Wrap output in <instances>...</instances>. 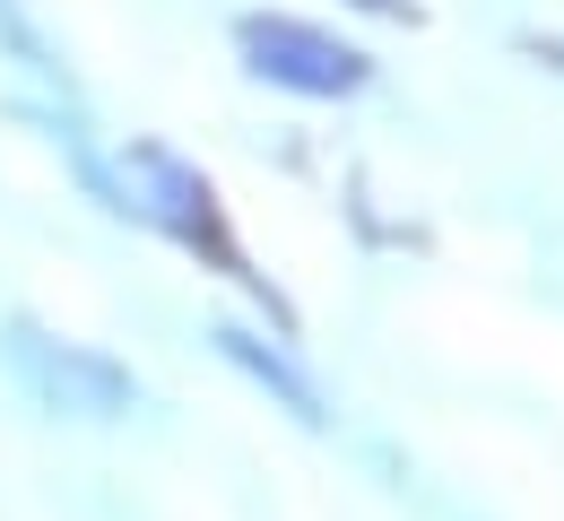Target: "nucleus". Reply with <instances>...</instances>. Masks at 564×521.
Instances as JSON below:
<instances>
[{"label":"nucleus","mask_w":564,"mask_h":521,"mask_svg":"<svg viewBox=\"0 0 564 521\" xmlns=\"http://www.w3.org/2000/svg\"><path fill=\"white\" fill-rule=\"evenodd\" d=\"M9 366L35 382L44 409H70V417H122V409L140 400V382L113 366V357L70 348V339H44V330H26V322H9Z\"/></svg>","instance_id":"obj_3"},{"label":"nucleus","mask_w":564,"mask_h":521,"mask_svg":"<svg viewBox=\"0 0 564 521\" xmlns=\"http://www.w3.org/2000/svg\"><path fill=\"white\" fill-rule=\"evenodd\" d=\"M217 348H226V357H235V366L252 373V382H261V391H270V400H279L286 417H295V426H322V391H313V382H304V373L286 366L279 348H261V339H252V330H235V322H226V330H217Z\"/></svg>","instance_id":"obj_4"},{"label":"nucleus","mask_w":564,"mask_h":521,"mask_svg":"<svg viewBox=\"0 0 564 521\" xmlns=\"http://www.w3.org/2000/svg\"><path fill=\"white\" fill-rule=\"evenodd\" d=\"M235 44H243L252 78L295 87V96H356L365 87V53L339 44L330 26H304V18H243Z\"/></svg>","instance_id":"obj_2"},{"label":"nucleus","mask_w":564,"mask_h":521,"mask_svg":"<svg viewBox=\"0 0 564 521\" xmlns=\"http://www.w3.org/2000/svg\"><path fill=\"white\" fill-rule=\"evenodd\" d=\"M122 183H131V218H148V226H165L183 252H209L226 279H243L252 296H270V279L243 261V243H235V226H226V209H217V192H209V174L200 165H183L174 149H131L122 156Z\"/></svg>","instance_id":"obj_1"}]
</instances>
